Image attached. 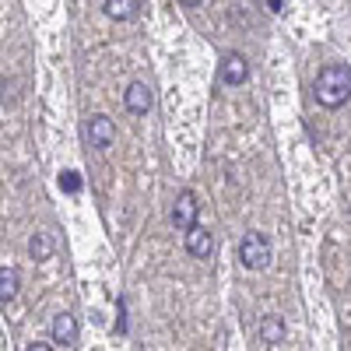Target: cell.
<instances>
[{"mask_svg": "<svg viewBox=\"0 0 351 351\" xmlns=\"http://www.w3.org/2000/svg\"><path fill=\"white\" fill-rule=\"evenodd\" d=\"M313 95L324 109H341L351 99V67L344 64H327L313 81Z\"/></svg>", "mask_w": 351, "mask_h": 351, "instance_id": "1", "label": "cell"}, {"mask_svg": "<svg viewBox=\"0 0 351 351\" xmlns=\"http://www.w3.org/2000/svg\"><path fill=\"white\" fill-rule=\"evenodd\" d=\"M274 250H271V239L263 236V232H246V239L239 246V260H243V267L246 271H263L271 263Z\"/></svg>", "mask_w": 351, "mask_h": 351, "instance_id": "2", "label": "cell"}, {"mask_svg": "<svg viewBox=\"0 0 351 351\" xmlns=\"http://www.w3.org/2000/svg\"><path fill=\"white\" fill-rule=\"evenodd\" d=\"M197 193L193 190H183L180 197H176V204H172V211H169V221L180 228V232H190L193 225H197Z\"/></svg>", "mask_w": 351, "mask_h": 351, "instance_id": "3", "label": "cell"}, {"mask_svg": "<svg viewBox=\"0 0 351 351\" xmlns=\"http://www.w3.org/2000/svg\"><path fill=\"white\" fill-rule=\"evenodd\" d=\"M123 106H127L134 116H148L152 106H155L152 88L144 84V81H130V84H127V92H123Z\"/></svg>", "mask_w": 351, "mask_h": 351, "instance_id": "4", "label": "cell"}, {"mask_svg": "<svg viewBox=\"0 0 351 351\" xmlns=\"http://www.w3.org/2000/svg\"><path fill=\"white\" fill-rule=\"evenodd\" d=\"M84 134H88V144H92V148H109V144L116 141V123L109 120V116H92V120H88V127H84Z\"/></svg>", "mask_w": 351, "mask_h": 351, "instance_id": "5", "label": "cell"}, {"mask_svg": "<svg viewBox=\"0 0 351 351\" xmlns=\"http://www.w3.org/2000/svg\"><path fill=\"white\" fill-rule=\"evenodd\" d=\"M186 250H190V256H197V260H211V253H215V236L204 225H193L190 232H186Z\"/></svg>", "mask_w": 351, "mask_h": 351, "instance_id": "6", "label": "cell"}, {"mask_svg": "<svg viewBox=\"0 0 351 351\" xmlns=\"http://www.w3.org/2000/svg\"><path fill=\"white\" fill-rule=\"evenodd\" d=\"M246 77H250L246 56L243 53H228L225 60H221V81L225 84H246Z\"/></svg>", "mask_w": 351, "mask_h": 351, "instance_id": "7", "label": "cell"}, {"mask_svg": "<svg viewBox=\"0 0 351 351\" xmlns=\"http://www.w3.org/2000/svg\"><path fill=\"white\" fill-rule=\"evenodd\" d=\"M53 344H77V316L71 313H60L53 316Z\"/></svg>", "mask_w": 351, "mask_h": 351, "instance_id": "8", "label": "cell"}, {"mask_svg": "<svg viewBox=\"0 0 351 351\" xmlns=\"http://www.w3.org/2000/svg\"><path fill=\"white\" fill-rule=\"evenodd\" d=\"M285 334H288V330H285V319H281V316H263V319H260V341H263V344L274 348V344L285 341Z\"/></svg>", "mask_w": 351, "mask_h": 351, "instance_id": "9", "label": "cell"}, {"mask_svg": "<svg viewBox=\"0 0 351 351\" xmlns=\"http://www.w3.org/2000/svg\"><path fill=\"white\" fill-rule=\"evenodd\" d=\"M21 288V274L14 267H0V302H14Z\"/></svg>", "mask_w": 351, "mask_h": 351, "instance_id": "10", "label": "cell"}, {"mask_svg": "<svg viewBox=\"0 0 351 351\" xmlns=\"http://www.w3.org/2000/svg\"><path fill=\"white\" fill-rule=\"evenodd\" d=\"M102 8H106V14L112 21H130L137 14V0H106Z\"/></svg>", "mask_w": 351, "mask_h": 351, "instance_id": "11", "label": "cell"}, {"mask_svg": "<svg viewBox=\"0 0 351 351\" xmlns=\"http://www.w3.org/2000/svg\"><path fill=\"white\" fill-rule=\"evenodd\" d=\"M28 253H32V260H49L53 256V239L46 236V232H36V236L28 239Z\"/></svg>", "mask_w": 351, "mask_h": 351, "instance_id": "12", "label": "cell"}, {"mask_svg": "<svg viewBox=\"0 0 351 351\" xmlns=\"http://www.w3.org/2000/svg\"><path fill=\"white\" fill-rule=\"evenodd\" d=\"M60 186H64L67 193H77V190H81V176H77V172H64V176H60Z\"/></svg>", "mask_w": 351, "mask_h": 351, "instance_id": "13", "label": "cell"}, {"mask_svg": "<svg viewBox=\"0 0 351 351\" xmlns=\"http://www.w3.org/2000/svg\"><path fill=\"white\" fill-rule=\"evenodd\" d=\"M25 351H53V348H49V344H43V341H32Z\"/></svg>", "mask_w": 351, "mask_h": 351, "instance_id": "14", "label": "cell"}, {"mask_svg": "<svg viewBox=\"0 0 351 351\" xmlns=\"http://www.w3.org/2000/svg\"><path fill=\"white\" fill-rule=\"evenodd\" d=\"M267 8H271L274 14H281V11H285V0H267Z\"/></svg>", "mask_w": 351, "mask_h": 351, "instance_id": "15", "label": "cell"}, {"mask_svg": "<svg viewBox=\"0 0 351 351\" xmlns=\"http://www.w3.org/2000/svg\"><path fill=\"white\" fill-rule=\"evenodd\" d=\"M180 4H183V8H197V4H200V0H180Z\"/></svg>", "mask_w": 351, "mask_h": 351, "instance_id": "16", "label": "cell"}]
</instances>
